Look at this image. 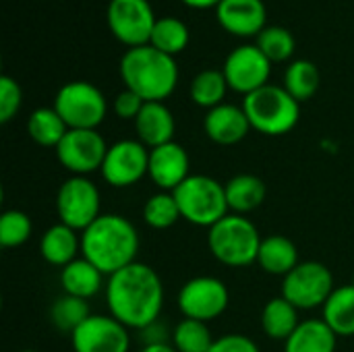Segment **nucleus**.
<instances>
[{
    "mask_svg": "<svg viewBox=\"0 0 354 352\" xmlns=\"http://www.w3.org/2000/svg\"><path fill=\"white\" fill-rule=\"evenodd\" d=\"M106 303L110 315L122 326L143 330L158 322L164 307V284L147 263H131L110 276L106 284Z\"/></svg>",
    "mask_w": 354,
    "mask_h": 352,
    "instance_id": "1",
    "label": "nucleus"
},
{
    "mask_svg": "<svg viewBox=\"0 0 354 352\" xmlns=\"http://www.w3.org/2000/svg\"><path fill=\"white\" fill-rule=\"evenodd\" d=\"M81 251L104 276H112L135 263L139 234L133 222L118 214H102L81 237Z\"/></svg>",
    "mask_w": 354,
    "mask_h": 352,
    "instance_id": "2",
    "label": "nucleus"
},
{
    "mask_svg": "<svg viewBox=\"0 0 354 352\" xmlns=\"http://www.w3.org/2000/svg\"><path fill=\"white\" fill-rule=\"evenodd\" d=\"M120 77L124 87L141 95L145 102H162L178 83V66L174 56L145 44L129 48L122 54Z\"/></svg>",
    "mask_w": 354,
    "mask_h": 352,
    "instance_id": "3",
    "label": "nucleus"
},
{
    "mask_svg": "<svg viewBox=\"0 0 354 352\" xmlns=\"http://www.w3.org/2000/svg\"><path fill=\"white\" fill-rule=\"evenodd\" d=\"M243 110L251 122V129L263 135H284L299 122V102L280 85H263L245 95Z\"/></svg>",
    "mask_w": 354,
    "mask_h": 352,
    "instance_id": "4",
    "label": "nucleus"
},
{
    "mask_svg": "<svg viewBox=\"0 0 354 352\" xmlns=\"http://www.w3.org/2000/svg\"><path fill=\"white\" fill-rule=\"evenodd\" d=\"M261 237L251 220L239 214H228L207 232V247L212 255L230 268H245L257 261Z\"/></svg>",
    "mask_w": 354,
    "mask_h": 352,
    "instance_id": "5",
    "label": "nucleus"
},
{
    "mask_svg": "<svg viewBox=\"0 0 354 352\" xmlns=\"http://www.w3.org/2000/svg\"><path fill=\"white\" fill-rule=\"evenodd\" d=\"M172 193L178 203L183 220L195 226L212 228L230 212L224 185L205 174H191Z\"/></svg>",
    "mask_w": 354,
    "mask_h": 352,
    "instance_id": "6",
    "label": "nucleus"
},
{
    "mask_svg": "<svg viewBox=\"0 0 354 352\" xmlns=\"http://www.w3.org/2000/svg\"><path fill=\"white\" fill-rule=\"evenodd\" d=\"M54 110L68 129H97L106 118L108 102L93 83L71 81L58 89Z\"/></svg>",
    "mask_w": 354,
    "mask_h": 352,
    "instance_id": "7",
    "label": "nucleus"
},
{
    "mask_svg": "<svg viewBox=\"0 0 354 352\" xmlns=\"http://www.w3.org/2000/svg\"><path fill=\"white\" fill-rule=\"evenodd\" d=\"M334 290V276L319 261H301L282 284V297L297 309L324 307Z\"/></svg>",
    "mask_w": 354,
    "mask_h": 352,
    "instance_id": "8",
    "label": "nucleus"
},
{
    "mask_svg": "<svg viewBox=\"0 0 354 352\" xmlns=\"http://www.w3.org/2000/svg\"><path fill=\"white\" fill-rule=\"evenodd\" d=\"M100 191L87 176H71L56 195V212L60 224L73 230H87L100 214Z\"/></svg>",
    "mask_w": 354,
    "mask_h": 352,
    "instance_id": "9",
    "label": "nucleus"
},
{
    "mask_svg": "<svg viewBox=\"0 0 354 352\" xmlns=\"http://www.w3.org/2000/svg\"><path fill=\"white\" fill-rule=\"evenodd\" d=\"M108 145L95 129H68L56 147L58 162L75 176L102 170Z\"/></svg>",
    "mask_w": 354,
    "mask_h": 352,
    "instance_id": "10",
    "label": "nucleus"
},
{
    "mask_svg": "<svg viewBox=\"0 0 354 352\" xmlns=\"http://www.w3.org/2000/svg\"><path fill=\"white\" fill-rule=\"evenodd\" d=\"M106 21L114 37L129 48H135L149 44L158 19L149 0H110Z\"/></svg>",
    "mask_w": 354,
    "mask_h": 352,
    "instance_id": "11",
    "label": "nucleus"
},
{
    "mask_svg": "<svg viewBox=\"0 0 354 352\" xmlns=\"http://www.w3.org/2000/svg\"><path fill=\"white\" fill-rule=\"evenodd\" d=\"M230 295L222 280L214 276H197L189 280L178 293V309L187 319L212 322L228 307Z\"/></svg>",
    "mask_w": 354,
    "mask_h": 352,
    "instance_id": "12",
    "label": "nucleus"
},
{
    "mask_svg": "<svg viewBox=\"0 0 354 352\" xmlns=\"http://www.w3.org/2000/svg\"><path fill=\"white\" fill-rule=\"evenodd\" d=\"M222 71L230 89L249 95L268 85L272 60L257 48V44H243L226 56Z\"/></svg>",
    "mask_w": 354,
    "mask_h": 352,
    "instance_id": "13",
    "label": "nucleus"
},
{
    "mask_svg": "<svg viewBox=\"0 0 354 352\" xmlns=\"http://www.w3.org/2000/svg\"><path fill=\"white\" fill-rule=\"evenodd\" d=\"M149 172V151L141 141L122 139L108 147L102 164V176L116 189L139 183Z\"/></svg>",
    "mask_w": 354,
    "mask_h": 352,
    "instance_id": "14",
    "label": "nucleus"
},
{
    "mask_svg": "<svg viewBox=\"0 0 354 352\" xmlns=\"http://www.w3.org/2000/svg\"><path fill=\"white\" fill-rule=\"evenodd\" d=\"M129 328L112 315H89L71 334L75 352H129Z\"/></svg>",
    "mask_w": 354,
    "mask_h": 352,
    "instance_id": "15",
    "label": "nucleus"
},
{
    "mask_svg": "<svg viewBox=\"0 0 354 352\" xmlns=\"http://www.w3.org/2000/svg\"><path fill=\"white\" fill-rule=\"evenodd\" d=\"M189 156L183 145L176 141L164 143L160 147L149 149V178L156 187L162 191H174L178 185H183L189 174Z\"/></svg>",
    "mask_w": 354,
    "mask_h": 352,
    "instance_id": "16",
    "label": "nucleus"
},
{
    "mask_svg": "<svg viewBox=\"0 0 354 352\" xmlns=\"http://www.w3.org/2000/svg\"><path fill=\"white\" fill-rule=\"evenodd\" d=\"M220 25L239 37L259 35L268 25V8L263 0H222L216 6Z\"/></svg>",
    "mask_w": 354,
    "mask_h": 352,
    "instance_id": "17",
    "label": "nucleus"
},
{
    "mask_svg": "<svg viewBox=\"0 0 354 352\" xmlns=\"http://www.w3.org/2000/svg\"><path fill=\"white\" fill-rule=\"evenodd\" d=\"M205 135L218 145H234L249 135L251 122L243 110V106L234 104H220L207 110L203 120Z\"/></svg>",
    "mask_w": 354,
    "mask_h": 352,
    "instance_id": "18",
    "label": "nucleus"
},
{
    "mask_svg": "<svg viewBox=\"0 0 354 352\" xmlns=\"http://www.w3.org/2000/svg\"><path fill=\"white\" fill-rule=\"evenodd\" d=\"M174 116L170 108L162 102H145L139 116L135 118V131L139 135V141L149 149L170 143L174 137Z\"/></svg>",
    "mask_w": 354,
    "mask_h": 352,
    "instance_id": "19",
    "label": "nucleus"
},
{
    "mask_svg": "<svg viewBox=\"0 0 354 352\" xmlns=\"http://www.w3.org/2000/svg\"><path fill=\"white\" fill-rule=\"evenodd\" d=\"M60 284L64 295L77 297V299H91L95 297L104 286V274L85 257L71 261L60 272Z\"/></svg>",
    "mask_w": 354,
    "mask_h": 352,
    "instance_id": "20",
    "label": "nucleus"
},
{
    "mask_svg": "<svg viewBox=\"0 0 354 352\" xmlns=\"http://www.w3.org/2000/svg\"><path fill=\"white\" fill-rule=\"evenodd\" d=\"M257 263L272 276H288L301 261L297 245L282 234H274L261 241Z\"/></svg>",
    "mask_w": 354,
    "mask_h": 352,
    "instance_id": "21",
    "label": "nucleus"
},
{
    "mask_svg": "<svg viewBox=\"0 0 354 352\" xmlns=\"http://www.w3.org/2000/svg\"><path fill=\"white\" fill-rule=\"evenodd\" d=\"M224 189H226L228 210L239 216L257 210L268 195L266 183L255 174H236L224 185Z\"/></svg>",
    "mask_w": 354,
    "mask_h": 352,
    "instance_id": "22",
    "label": "nucleus"
},
{
    "mask_svg": "<svg viewBox=\"0 0 354 352\" xmlns=\"http://www.w3.org/2000/svg\"><path fill=\"white\" fill-rule=\"evenodd\" d=\"M336 334L324 319L301 322L292 336L286 340L284 352H334Z\"/></svg>",
    "mask_w": 354,
    "mask_h": 352,
    "instance_id": "23",
    "label": "nucleus"
},
{
    "mask_svg": "<svg viewBox=\"0 0 354 352\" xmlns=\"http://www.w3.org/2000/svg\"><path fill=\"white\" fill-rule=\"evenodd\" d=\"M79 249H81V239L77 237V230L64 224H56L48 228L39 241V253L52 266H62V268L68 266L71 261L77 259L75 255Z\"/></svg>",
    "mask_w": 354,
    "mask_h": 352,
    "instance_id": "24",
    "label": "nucleus"
},
{
    "mask_svg": "<svg viewBox=\"0 0 354 352\" xmlns=\"http://www.w3.org/2000/svg\"><path fill=\"white\" fill-rule=\"evenodd\" d=\"M299 309L284 297L272 299L261 313V328L272 340H288L299 328Z\"/></svg>",
    "mask_w": 354,
    "mask_h": 352,
    "instance_id": "25",
    "label": "nucleus"
},
{
    "mask_svg": "<svg viewBox=\"0 0 354 352\" xmlns=\"http://www.w3.org/2000/svg\"><path fill=\"white\" fill-rule=\"evenodd\" d=\"M324 322L336 336H354V284L332 293L324 305Z\"/></svg>",
    "mask_w": 354,
    "mask_h": 352,
    "instance_id": "26",
    "label": "nucleus"
},
{
    "mask_svg": "<svg viewBox=\"0 0 354 352\" xmlns=\"http://www.w3.org/2000/svg\"><path fill=\"white\" fill-rule=\"evenodd\" d=\"M66 131V122L54 108H37L27 118V133L41 147H58Z\"/></svg>",
    "mask_w": 354,
    "mask_h": 352,
    "instance_id": "27",
    "label": "nucleus"
},
{
    "mask_svg": "<svg viewBox=\"0 0 354 352\" xmlns=\"http://www.w3.org/2000/svg\"><path fill=\"white\" fill-rule=\"evenodd\" d=\"M317 87H319V68L311 60L299 58L288 64L284 73V89L297 102H305L313 98Z\"/></svg>",
    "mask_w": 354,
    "mask_h": 352,
    "instance_id": "28",
    "label": "nucleus"
},
{
    "mask_svg": "<svg viewBox=\"0 0 354 352\" xmlns=\"http://www.w3.org/2000/svg\"><path fill=\"white\" fill-rule=\"evenodd\" d=\"M228 89V81L224 77V71L218 68H205L197 73L191 81V100L201 108H216L222 104Z\"/></svg>",
    "mask_w": 354,
    "mask_h": 352,
    "instance_id": "29",
    "label": "nucleus"
},
{
    "mask_svg": "<svg viewBox=\"0 0 354 352\" xmlns=\"http://www.w3.org/2000/svg\"><path fill=\"white\" fill-rule=\"evenodd\" d=\"M189 27L185 21L176 19V17H162L156 21L153 25V31H151V37H149V44L170 56L183 52L189 44Z\"/></svg>",
    "mask_w": 354,
    "mask_h": 352,
    "instance_id": "30",
    "label": "nucleus"
},
{
    "mask_svg": "<svg viewBox=\"0 0 354 352\" xmlns=\"http://www.w3.org/2000/svg\"><path fill=\"white\" fill-rule=\"evenodd\" d=\"M89 305L85 299H77L71 295H62L54 301L50 309V322L62 334H73L79 326L89 317Z\"/></svg>",
    "mask_w": 354,
    "mask_h": 352,
    "instance_id": "31",
    "label": "nucleus"
},
{
    "mask_svg": "<svg viewBox=\"0 0 354 352\" xmlns=\"http://www.w3.org/2000/svg\"><path fill=\"white\" fill-rule=\"evenodd\" d=\"M180 218L183 216H180L178 203L174 199V193L170 191H160L151 195L143 205V220L147 226L156 230H166L174 226Z\"/></svg>",
    "mask_w": 354,
    "mask_h": 352,
    "instance_id": "32",
    "label": "nucleus"
},
{
    "mask_svg": "<svg viewBox=\"0 0 354 352\" xmlns=\"http://www.w3.org/2000/svg\"><path fill=\"white\" fill-rule=\"evenodd\" d=\"M172 342H174V349L178 352H209L216 340L212 338L207 324L185 317L174 328Z\"/></svg>",
    "mask_w": 354,
    "mask_h": 352,
    "instance_id": "33",
    "label": "nucleus"
},
{
    "mask_svg": "<svg viewBox=\"0 0 354 352\" xmlns=\"http://www.w3.org/2000/svg\"><path fill=\"white\" fill-rule=\"evenodd\" d=\"M257 48L274 62H284L295 54V35L282 27V25H268L259 35H257Z\"/></svg>",
    "mask_w": 354,
    "mask_h": 352,
    "instance_id": "34",
    "label": "nucleus"
},
{
    "mask_svg": "<svg viewBox=\"0 0 354 352\" xmlns=\"http://www.w3.org/2000/svg\"><path fill=\"white\" fill-rule=\"evenodd\" d=\"M33 230V224L27 214L19 210H8L0 218V245L10 249V247H21L23 243L29 241Z\"/></svg>",
    "mask_w": 354,
    "mask_h": 352,
    "instance_id": "35",
    "label": "nucleus"
},
{
    "mask_svg": "<svg viewBox=\"0 0 354 352\" xmlns=\"http://www.w3.org/2000/svg\"><path fill=\"white\" fill-rule=\"evenodd\" d=\"M23 102V93L19 83L8 77L2 75L0 77V122H8L21 108Z\"/></svg>",
    "mask_w": 354,
    "mask_h": 352,
    "instance_id": "36",
    "label": "nucleus"
},
{
    "mask_svg": "<svg viewBox=\"0 0 354 352\" xmlns=\"http://www.w3.org/2000/svg\"><path fill=\"white\" fill-rule=\"evenodd\" d=\"M145 106V100L141 95H137L131 89H122L116 100H114V112L122 118V120H135L141 112V108Z\"/></svg>",
    "mask_w": 354,
    "mask_h": 352,
    "instance_id": "37",
    "label": "nucleus"
},
{
    "mask_svg": "<svg viewBox=\"0 0 354 352\" xmlns=\"http://www.w3.org/2000/svg\"><path fill=\"white\" fill-rule=\"evenodd\" d=\"M209 352H259L257 344L243 334H228L214 342Z\"/></svg>",
    "mask_w": 354,
    "mask_h": 352,
    "instance_id": "38",
    "label": "nucleus"
},
{
    "mask_svg": "<svg viewBox=\"0 0 354 352\" xmlns=\"http://www.w3.org/2000/svg\"><path fill=\"white\" fill-rule=\"evenodd\" d=\"M139 338L143 342V346H158V344H168V330L160 324V322H153L149 324L147 328L139 330Z\"/></svg>",
    "mask_w": 354,
    "mask_h": 352,
    "instance_id": "39",
    "label": "nucleus"
},
{
    "mask_svg": "<svg viewBox=\"0 0 354 352\" xmlns=\"http://www.w3.org/2000/svg\"><path fill=\"white\" fill-rule=\"evenodd\" d=\"M183 2L195 8H207V6H218L222 0H183Z\"/></svg>",
    "mask_w": 354,
    "mask_h": 352,
    "instance_id": "40",
    "label": "nucleus"
},
{
    "mask_svg": "<svg viewBox=\"0 0 354 352\" xmlns=\"http://www.w3.org/2000/svg\"><path fill=\"white\" fill-rule=\"evenodd\" d=\"M141 352H178L170 344H158V346H143Z\"/></svg>",
    "mask_w": 354,
    "mask_h": 352,
    "instance_id": "41",
    "label": "nucleus"
},
{
    "mask_svg": "<svg viewBox=\"0 0 354 352\" xmlns=\"http://www.w3.org/2000/svg\"><path fill=\"white\" fill-rule=\"evenodd\" d=\"M23 352H35V351H23Z\"/></svg>",
    "mask_w": 354,
    "mask_h": 352,
    "instance_id": "42",
    "label": "nucleus"
}]
</instances>
